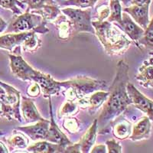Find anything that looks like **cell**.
Returning <instances> with one entry per match:
<instances>
[{
	"label": "cell",
	"mask_w": 153,
	"mask_h": 153,
	"mask_svg": "<svg viewBox=\"0 0 153 153\" xmlns=\"http://www.w3.org/2000/svg\"><path fill=\"white\" fill-rule=\"evenodd\" d=\"M128 83L129 65L123 60H121L117 63L116 75L109 90V96L103 103V110L98 117L99 134H105L110 132L112 122L122 115L129 105L132 104L127 93Z\"/></svg>",
	"instance_id": "1"
},
{
	"label": "cell",
	"mask_w": 153,
	"mask_h": 153,
	"mask_svg": "<svg viewBox=\"0 0 153 153\" xmlns=\"http://www.w3.org/2000/svg\"><path fill=\"white\" fill-rule=\"evenodd\" d=\"M92 25L95 35L109 55H122L132 43V41L113 22L95 20L92 22Z\"/></svg>",
	"instance_id": "2"
},
{
	"label": "cell",
	"mask_w": 153,
	"mask_h": 153,
	"mask_svg": "<svg viewBox=\"0 0 153 153\" xmlns=\"http://www.w3.org/2000/svg\"><path fill=\"white\" fill-rule=\"evenodd\" d=\"M62 94L67 100L76 101L106 87V82L87 76H77L66 81H61Z\"/></svg>",
	"instance_id": "3"
},
{
	"label": "cell",
	"mask_w": 153,
	"mask_h": 153,
	"mask_svg": "<svg viewBox=\"0 0 153 153\" xmlns=\"http://www.w3.org/2000/svg\"><path fill=\"white\" fill-rule=\"evenodd\" d=\"M20 92L12 86L0 80V106L1 116L9 121L16 120L22 122Z\"/></svg>",
	"instance_id": "4"
},
{
	"label": "cell",
	"mask_w": 153,
	"mask_h": 153,
	"mask_svg": "<svg viewBox=\"0 0 153 153\" xmlns=\"http://www.w3.org/2000/svg\"><path fill=\"white\" fill-rule=\"evenodd\" d=\"M47 22L40 15L26 12L19 16H15L5 33H19L24 31H35L36 33L45 34L49 29L46 28Z\"/></svg>",
	"instance_id": "5"
},
{
	"label": "cell",
	"mask_w": 153,
	"mask_h": 153,
	"mask_svg": "<svg viewBox=\"0 0 153 153\" xmlns=\"http://www.w3.org/2000/svg\"><path fill=\"white\" fill-rule=\"evenodd\" d=\"M61 12L66 16L71 22L72 35L80 32H90L95 35V30L92 25L91 9L82 10L79 9L66 8L61 9Z\"/></svg>",
	"instance_id": "6"
},
{
	"label": "cell",
	"mask_w": 153,
	"mask_h": 153,
	"mask_svg": "<svg viewBox=\"0 0 153 153\" xmlns=\"http://www.w3.org/2000/svg\"><path fill=\"white\" fill-rule=\"evenodd\" d=\"M126 89L132 104L139 110L146 113L149 120L153 122V101L146 97L130 83H128Z\"/></svg>",
	"instance_id": "7"
},
{
	"label": "cell",
	"mask_w": 153,
	"mask_h": 153,
	"mask_svg": "<svg viewBox=\"0 0 153 153\" xmlns=\"http://www.w3.org/2000/svg\"><path fill=\"white\" fill-rule=\"evenodd\" d=\"M9 57L10 60V68L12 74L24 81L30 80L31 74H33L35 69L31 68L23 59L21 54H9Z\"/></svg>",
	"instance_id": "8"
},
{
	"label": "cell",
	"mask_w": 153,
	"mask_h": 153,
	"mask_svg": "<svg viewBox=\"0 0 153 153\" xmlns=\"http://www.w3.org/2000/svg\"><path fill=\"white\" fill-rule=\"evenodd\" d=\"M115 25L133 42H139L144 35L145 30L135 22L126 12H123L122 13V22L120 24Z\"/></svg>",
	"instance_id": "9"
},
{
	"label": "cell",
	"mask_w": 153,
	"mask_h": 153,
	"mask_svg": "<svg viewBox=\"0 0 153 153\" xmlns=\"http://www.w3.org/2000/svg\"><path fill=\"white\" fill-rule=\"evenodd\" d=\"M50 121L45 119L37 121L35 125L28 126H19L16 128V130H19L27 136L33 141L36 140H46L48 133Z\"/></svg>",
	"instance_id": "10"
},
{
	"label": "cell",
	"mask_w": 153,
	"mask_h": 153,
	"mask_svg": "<svg viewBox=\"0 0 153 153\" xmlns=\"http://www.w3.org/2000/svg\"><path fill=\"white\" fill-rule=\"evenodd\" d=\"M49 99V106H50V116H51V121H50V126H49L48 133L47 136V141L51 142V143L59 144L61 146H64L66 148L67 146L72 145L73 143L71 142L67 137V136L63 132H61V129H59L58 126L56 123L55 120L53 116V110H52V104L51 101V97Z\"/></svg>",
	"instance_id": "11"
},
{
	"label": "cell",
	"mask_w": 153,
	"mask_h": 153,
	"mask_svg": "<svg viewBox=\"0 0 153 153\" xmlns=\"http://www.w3.org/2000/svg\"><path fill=\"white\" fill-rule=\"evenodd\" d=\"M149 5L150 4H146L141 6L132 5L129 7L124 8L123 12L128 13L135 22L137 23L141 28L146 30L150 22L149 16Z\"/></svg>",
	"instance_id": "12"
},
{
	"label": "cell",
	"mask_w": 153,
	"mask_h": 153,
	"mask_svg": "<svg viewBox=\"0 0 153 153\" xmlns=\"http://www.w3.org/2000/svg\"><path fill=\"white\" fill-rule=\"evenodd\" d=\"M33 31H24L19 33H7L0 36V48L12 52L22 44Z\"/></svg>",
	"instance_id": "13"
},
{
	"label": "cell",
	"mask_w": 153,
	"mask_h": 153,
	"mask_svg": "<svg viewBox=\"0 0 153 153\" xmlns=\"http://www.w3.org/2000/svg\"><path fill=\"white\" fill-rule=\"evenodd\" d=\"M136 79L143 87L153 89V57L143 61L138 70Z\"/></svg>",
	"instance_id": "14"
},
{
	"label": "cell",
	"mask_w": 153,
	"mask_h": 153,
	"mask_svg": "<svg viewBox=\"0 0 153 153\" xmlns=\"http://www.w3.org/2000/svg\"><path fill=\"white\" fill-rule=\"evenodd\" d=\"M151 120L148 117H143L133 126L129 139L132 141H140L149 139L151 135Z\"/></svg>",
	"instance_id": "15"
},
{
	"label": "cell",
	"mask_w": 153,
	"mask_h": 153,
	"mask_svg": "<svg viewBox=\"0 0 153 153\" xmlns=\"http://www.w3.org/2000/svg\"><path fill=\"white\" fill-rule=\"evenodd\" d=\"M120 118H116L111 123L113 136L120 140L127 139L132 133V124L120 115Z\"/></svg>",
	"instance_id": "16"
},
{
	"label": "cell",
	"mask_w": 153,
	"mask_h": 153,
	"mask_svg": "<svg viewBox=\"0 0 153 153\" xmlns=\"http://www.w3.org/2000/svg\"><path fill=\"white\" fill-rule=\"evenodd\" d=\"M98 133V123L97 120H95L91 125V126L85 132L83 137L80 139L79 143H77L79 147H80V152L87 153L90 152V150H91L93 146L94 145L97 139V136Z\"/></svg>",
	"instance_id": "17"
},
{
	"label": "cell",
	"mask_w": 153,
	"mask_h": 153,
	"mask_svg": "<svg viewBox=\"0 0 153 153\" xmlns=\"http://www.w3.org/2000/svg\"><path fill=\"white\" fill-rule=\"evenodd\" d=\"M22 111L25 121L27 123H35L42 120V117L38 113L36 106L31 99L22 97Z\"/></svg>",
	"instance_id": "18"
},
{
	"label": "cell",
	"mask_w": 153,
	"mask_h": 153,
	"mask_svg": "<svg viewBox=\"0 0 153 153\" xmlns=\"http://www.w3.org/2000/svg\"><path fill=\"white\" fill-rule=\"evenodd\" d=\"M26 149L28 152L33 153H62L65 152V147L46 140L28 146Z\"/></svg>",
	"instance_id": "19"
},
{
	"label": "cell",
	"mask_w": 153,
	"mask_h": 153,
	"mask_svg": "<svg viewBox=\"0 0 153 153\" xmlns=\"http://www.w3.org/2000/svg\"><path fill=\"white\" fill-rule=\"evenodd\" d=\"M53 22L57 30L60 39L65 41L69 40L72 36V27L68 17L65 15L60 14Z\"/></svg>",
	"instance_id": "20"
},
{
	"label": "cell",
	"mask_w": 153,
	"mask_h": 153,
	"mask_svg": "<svg viewBox=\"0 0 153 153\" xmlns=\"http://www.w3.org/2000/svg\"><path fill=\"white\" fill-rule=\"evenodd\" d=\"M109 92L104 91H96L91 97H88L89 113L94 114L107 100Z\"/></svg>",
	"instance_id": "21"
},
{
	"label": "cell",
	"mask_w": 153,
	"mask_h": 153,
	"mask_svg": "<svg viewBox=\"0 0 153 153\" xmlns=\"http://www.w3.org/2000/svg\"><path fill=\"white\" fill-rule=\"evenodd\" d=\"M32 13L40 15L46 22H53L57 16L61 14V10L57 5H47L42 9L32 10Z\"/></svg>",
	"instance_id": "22"
},
{
	"label": "cell",
	"mask_w": 153,
	"mask_h": 153,
	"mask_svg": "<svg viewBox=\"0 0 153 153\" xmlns=\"http://www.w3.org/2000/svg\"><path fill=\"white\" fill-rule=\"evenodd\" d=\"M110 13L106 21L113 22V24H120L122 22V5L119 0H110Z\"/></svg>",
	"instance_id": "23"
},
{
	"label": "cell",
	"mask_w": 153,
	"mask_h": 153,
	"mask_svg": "<svg viewBox=\"0 0 153 153\" xmlns=\"http://www.w3.org/2000/svg\"><path fill=\"white\" fill-rule=\"evenodd\" d=\"M13 135L7 139V144L9 145L10 149H26L28 146V139L25 137L22 133L16 132V130L13 131Z\"/></svg>",
	"instance_id": "24"
},
{
	"label": "cell",
	"mask_w": 153,
	"mask_h": 153,
	"mask_svg": "<svg viewBox=\"0 0 153 153\" xmlns=\"http://www.w3.org/2000/svg\"><path fill=\"white\" fill-rule=\"evenodd\" d=\"M42 45V41L37 36L36 32L33 31L31 35H30L28 38L22 42V47L24 51L25 52L33 53L36 51Z\"/></svg>",
	"instance_id": "25"
},
{
	"label": "cell",
	"mask_w": 153,
	"mask_h": 153,
	"mask_svg": "<svg viewBox=\"0 0 153 153\" xmlns=\"http://www.w3.org/2000/svg\"><path fill=\"white\" fill-rule=\"evenodd\" d=\"M0 6L3 9L11 10L14 16L22 14V9H25V3L19 0H0Z\"/></svg>",
	"instance_id": "26"
},
{
	"label": "cell",
	"mask_w": 153,
	"mask_h": 153,
	"mask_svg": "<svg viewBox=\"0 0 153 153\" xmlns=\"http://www.w3.org/2000/svg\"><path fill=\"white\" fill-rule=\"evenodd\" d=\"M77 107L78 106L75 101L67 100L66 102L62 105L61 110H60L59 113H58V118L61 119L64 117H69V116L75 114L78 111Z\"/></svg>",
	"instance_id": "27"
},
{
	"label": "cell",
	"mask_w": 153,
	"mask_h": 153,
	"mask_svg": "<svg viewBox=\"0 0 153 153\" xmlns=\"http://www.w3.org/2000/svg\"><path fill=\"white\" fill-rule=\"evenodd\" d=\"M22 2L28 5V9L25 10L26 12L41 9L47 5H57L54 0H23Z\"/></svg>",
	"instance_id": "28"
},
{
	"label": "cell",
	"mask_w": 153,
	"mask_h": 153,
	"mask_svg": "<svg viewBox=\"0 0 153 153\" xmlns=\"http://www.w3.org/2000/svg\"><path fill=\"white\" fill-rule=\"evenodd\" d=\"M139 42L140 45L153 48V18L150 21L147 28L145 30L144 35Z\"/></svg>",
	"instance_id": "29"
},
{
	"label": "cell",
	"mask_w": 153,
	"mask_h": 153,
	"mask_svg": "<svg viewBox=\"0 0 153 153\" xmlns=\"http://www.w3.org/2000/svg\"><path fill=\"white\" fill-rule=\"evenodd\" d=\"M98 0H66L63 2V5H74L80 9L93 8Z\"/></svg>",
	"instance_id": "30"
},
{
	"label": "cell",
	"mask_w": 153,
	"mask_h": 153,
	"mask_svg": "<svg viewBox=\"0 0 153 153\" xmlns=\"http://www.w3.org/2000/svg\"><path fill=\"white\" fill-rule=\"evenodd\" d=\"M63 127L69 133H75L78 131L80 123L76 118L68 117V118L65 119L64 123H63Z\"/></svg>",
	"instance_id": "31"
},
{
	"label": "cell",
	"mask_w": 153,
	"mask_h": 153,
	"mask_svg": "<svg viewBox=\"0 0 153 153\" xmlns=\"http://www.w3.org/2000/svg\"><path fill=\"white\" fill-rule=\"evenodd\" d=\"M107 147V152L109 153H121L122 152V146L117 143L114 139H110L106 142Z\"/></svg>",
	"instance_id": "32"
},
{
	"label": "cell",
	"mask_w": 153,
	"mask_h": 153,
	"mask_svg": "<svg viewBox=\"0 0 153 153\" xmlns=\"http://www.w3.org/2000/svg\"><path fill=\"white\" fill-rule=\"evenodd\" d=\"M97 19L98 21H105L110 13V7L107 5H102L98 6L97 9Z\"/></svg>",
	"instance_id": "33"
},
{
	"label": "cell",
	"mask_w": 153,
	"mask_h": 153,
	"mask_svg": "<svg viewBox=\"0 0 153 153\" xmlns=\"http://www.w3.org/2000/svg\"><path fill=\"white\" fill-rule=\"evenodd\" d=\"M41 93V87L39 86V84L34 82L31 85L29 86V87L27 90V94H28V96L31 97H37L38 96L40 95Z\"/></svg>",
	"instance_id": "34"
},
{
	"label": "cell",
	"mask_w": 153,
	"mask_h": 153,
	"mask_svg": "<svg viewBox=\"0 0 153 153\" xmlns=\"http://www.w3.org/2000/svg\"><path fill=\"white\" fill-rule=\"evenodd\" d=\"M91 152L92 153H106L107 152L106 151V148L105 145H97V146H95L94 148L91 149Z\"/></svg>",
	"instance_id": "35"
},
{
	"label": "cell",
	"mask_w": 153,
	"mask_h": 153,
	"mask_svg": "<svg viewBox=\"0 0 153 153\" xmlns=\"http://www.w3.org/2000/svg\"><path fill=\"white\" fill-rule=\"evenodd\" d=\"M152 0H132L131 3L132 5H144L146 4H151V2Z\"/></svg>",
	"instance_id": "36"
},
{
	"label": "cell",
	"mask_w": 153,
	"mask_h": 153,
	"mask_svg": "<svg viewBox=\"0 0 153 153\" xmlns=\"http://www.w3.org/2000/svg\"><path fill=\"white\" fill-rule=\"evenodd\" d=\"M8 24L6 22H5L2 18H0V33H2L7 28Z\"/></svg>",
	"instance_id": "37"
},
{
	"label": "cell",
	"mask_w": 153,
	"mask_h": 153,
	"mask_svg": "<svg viewBox=\"0 0 153 153\" xmlns=\"http://www.w3.org/2000/svg\"><path fill=\"white\" fill-rule=\"evenodd\" d=\"M8 152H9V151L8 150V149L6 148V146H5L3 143L0 142V153H8Z\"/></svg>",
	"instance_id": "38"
},
{
	"label": "cell",
	"mask_w": 153,
	"mask_h": 153,
	"mask_svg": "<svg viewBox=\"0 0 153 153\" xmlns=\"http://www.w3.org/2000/svg\"><path fill=\"white\" fill-rule=\"evenodd\" d=\"M119 1H121V2H122L123 3H124V4H125V5H127V4L130 3L132 0H119Z\"/></svg>",
	"instance_id": "39"
},
{
	"label": "cell",
	"mask_w": 153,
	"mask_h": 153,
	"mask_svg": "<svg viewBox=\"0 0 153 153\" xmlns=\"http://www.w3.org/2000/svg\"><path fill=\"white\" fill-rule=\"evenodd\" d=\"M4 135V132L2 131H0V136H2Z\"/></svg>",
	"instance_id": "40"
},
{
	"label": "cell",
	"mask_w": 153,
	"mask_h": 153,
	"mask_svg": "<svg viewBox=\"0 0 153 153\" xmlns=\"http://www.w3.org/2000/svg\"><path fill=\"white\" fill-rule=\"evenodd\" d=\"M149 54H150V55L153 56V51H151V52H149Z\"/></svg>",
	"instance_id": "41"
},
{
	"label": "cell",
	"mask_w": 153,
	"mask_h": 153,
	"mask_svg": "<svg viewBox=\"0 0 153 153\" xmlns=\"http://www.w3.org/2000/svg\"><path fill=\"white\" fill-rule=\"evenodd\" d=\"M0 116H1V106H0Z\"/></svg>",
	"instance_id": "42"
}]
</instances>
